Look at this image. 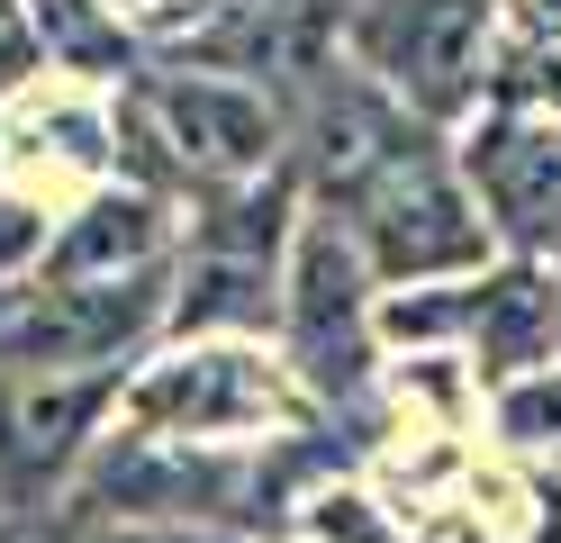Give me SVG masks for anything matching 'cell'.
<instances>
[{"instance_id":"cell-5","label":"cell","mask_w":561,"mask_h":543,"mask_svg":"<svg viewBox=\"0 0 561 543\" xmlns=\"http://www.w3.org/2000/svg\"><path fill=\"white\" fill-rule=\"evenodd\" d=\"M344 64L371 72L408 118L453 136L489 109V64H499V0H354Z\"/></svg>"},{"instance_id":"cell-13","label":"cell","mask_w":561,"mask_h":543,"mask_svg":"<svg viewBox=\"0 0 561 543\" xmlns=\"http://www.w3.org/2000/svg\"><path fill=\"white\" fill-rule=\"evenodd\" d=\"M46 82V46H37V19H27V0H0V109L19 91Z\"/></svg>"},{"instance_id":"cell-15","label":"cell","mask_w":561,"mask_h":543,"mask_svg":"<svg viewBox=\"0 0 561 543\" xmlns=\"http://www.w3.org/2000/svg\"><path fill=\"white\" fill-rule=\"evenodd\" d=\"M10 308H19V290H0V344H10Z\"/></svg>"},{"instance_id":"cell-14","label":"cell","mask_w":561,"mask_h":543,"mask_svg":"<svg viewBox=\"0 0 561 543\" xmlns=\"http://www.w3.org/2000/svg\"><path fill=\"white\" fill-rule=\"evenodd\" d=\"M82 543H244V534H199V525H82Z\"/></svg>"},{"instance_id":"cell-9","label":"cell","mask_w":561,"mask_h":543,"mask_svg":"<svg viewBox=\"0 0 561 543\" xmlns=\"http://www.w3.org/2000/svg\"><path fill=\"white\" fill-rule=\"evenodd\" d=\"M0 145H10L19 191L46 200V181H64V200H82L100 181H118V100L82 91V82H37L0 109Z\"/></svg>"},{"instance_id":"cell-1","label":"cell","mask_w":561,"mask_h":543,"mask_svg":"<svg viewBox=\"0 0 561 543\" xmlns=\"http://www.w3.org/2000/svg\"><path fill=\"white\" fill-rule=\"evenodd\" d=\"M308 426H327V417L290 381L280 344L191 336V344H154L118 381V434L182 444V453H263V444H290Z\"/></svg>"},{"instance_id":"cell-7","label":"cell","mask_w":561,"mask_h":543,"mask_svg":"<svg viewBox=\"0 0 561 543\" xmlns=\"http://www.w3.org/2000/svg\"><path fill=\"white\" fill-rule=\"evenodd\" d=\"M453 163H462L489 217V245L516 253V263H552L561 253V118L552 109L489 100L480 118L453 127Z\"/></svg>"},{"instance_id":"cell-10","label":"cell","mask_w":561,"mask_h":543,"mask_svg":"<svg viewBox=\"0 0 561 543\" xmlns=\"http://www.w3.org/2000/svg\"><path fill=\"white\" fill-rule=\"evenodd\" d=\"M46 46V82H82V91H127L146 72V36H136L110 0H27Z\"/></svg>"},{"instance_id":"cell-12","label":"cell","mask_w":561,"mask_h":543,"mask_svg":"<svg viewBox=\"0 0 561 543\" xmlns=\"http://www.w3.org/2000/svg\"><path fill=\"white\" fill-rule=\"evenodd\" d=\"M46 236H55V200H37V191H0V290H19V281H37V263H46Z\"/></svg>"},{"instance_id":"cell-2","label":"cell","mask_w":561,"mask_h":543,"mask_svg":"<svg viewBox=\"0 0 561 543\" xmlns=\"http://www.w3.org/2000/svg\"><path fill=\"white\" fill-rule=\"evenodd\" d=\"M308 191L299 172H272L254 191H218L182 208V253H172V308H163V344L191 336H236V344H272L280 326V281H290V245H299Z\"/></svg>"},{"instance_id":"cell-16","label":"cell","mask_w":561,"mask_h":543,"mask_svg":"<svg viewBox=\"0 0 561 543\" xmlns=\"http://www.w3.org/2000/svg\"><path fill=\"white\" fill-rule=\"evenodd\" d=\"M0 191H10V145H0Z\"/></svg>"},{"instance_id":"cell-3","label":"cell","mask_w":561,"mask_h":543,"mask_svg":"<svg viewBox=\"0 0 561 543\" xmlns=\"http://www.w3.org/2000/svg\"><path fill=\"white\" fill-rule=\"evenodd\" d=\"M272 344H280V362H290V381L308 389L318 417L363 408V398L380 389V372H390V353H380V281L363 263V245L344 236L327 208L299 217Z\"/></svg>"},{"instance_id":"cell-11","label":"cell","mask_w":561,"mask_h":543,"mask_svg":"<svg viewBox=\"0 0 561 543\" xmlns=\"http://www.w3.org/2000/svg\"><path fill=\"white\" fill-rule=\"evenodd\" d=\"M480 417H489V444H499L507 462H525L561 498V362H543V372H525L507 389H489Z\"/></svg>"},{"instance_id":"cell-4","label":"cell","mask_w":561,"mask_h":543,"mask_svg":"<svg viewBox=\"0 0 561 543\" xmlns=\"http://www.w3.org/2000/svg\"><path fill=\"white\" fill-rule=\"evenodd\" d=\"M344 236L363 245V263L380 281V299L390 290H435V281H471L499 263V245H489V217L471 200L462 163H453V136H416L390 172H371L344 208H327Z\"/></svg>"},{"instance_id":"cell-17","label":"cell","mask_w":561,"mask_h":543,"mask_svg":"<svg viewBox=\"0 0 561 543\" xmlns=\"http://www.w3.org/2000/svg\"><path fill=\"white\" fill-rule=\"evenodd\" d=\"M552 290H561V253H552Z\"/></svg>"},{"instance_id":"cell-6","label":"cell","mask_w":561,"mask_h":543,"mask_svg":"<svg viewBox=\"0 0 561 543\" xmlns=\"http://www.w3.org/2000/svg\"><path fill=\"white\" fill-rule=\"evenodd\" d=\"M118 426V381H46L0 372V525L64 517L73 480Z\"/></svg>"},{"instance_id":"cell-8","label":"cell","mask_w":561,"mask_h":543,"mask_svg":"<svg viewBox=\"0 0 561 543\" xmlns=\"http://www.w3.org/2000/svg\"><path fill=\"white\" fill-rule=\"evenodd\" d=\"M182 253V200L146 191V181H100V191L55 208L37 281H154Z\"/></svg>"}]
</instances>
